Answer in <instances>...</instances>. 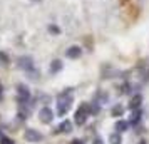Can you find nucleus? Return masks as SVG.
<instances>
[{
  "mask_svg": "<svg viewBox=\"0 0 149 144\" xmlns=\"http://www.w3.org/2000/svg\"><path fill=\"white\" fill-rule=\"evenodd\" d=\"M127 127H129L127 121H122V119H119V121L116 122V131H117V132H126V131H127Z\"/></svg>",
  "mask_w": 149,
  "mask_h": 144,
  "instance_id": "11",
  "label": "nucleus"
},
{
  "mask_svg": "<svg viewBox=\"0 0 149 144\" xmlns=\"http://www.w3.org/2000/svg\"><path fill=\"white\" fill-rule=\"evenodd\" d=\"M17 92H19V101H20V102H25L29 97H30V90H29V87L24 86V84H19V86H17Z\"/></svg>",
  "mask_w": 149,
  "mask_h": 144,
  "instance_id": "6",
  "label": "nucleus"
},
{
  "mask_svg": "<svg viewBox=\"0 0 149 144\" xmlns=\"http://www.w3.org/2000/svg\"><path fill=\"white\" fill-rule=\"evenodd\" d=\"M139 144H148V143H146V141H144V139H142V141H139Z\"/></svg>",
  "mask_w": 149,
  "mask_h": 144,
  "instance_id": "20",
  "label": "nucleus"
},
{
  "mask_svg": "<svg viewBox=\"0 0 149 144\" xmlns=\"http://www.w3.org/2000/svg\"><path fill=\"white\" fill-rule=\"evenodd\" d=\"M61 69H62V62H61V61H54L52 64H50V72H52V74L59 72Z\"/></svg>",
  "mask_w": 149,
  "mask_h": 144,
  "instance_id": "14",
  "label": "nucleus"
},
{
  "mask_svg": "<svg viewBox=\"0 0 149 144\" xmlns=\"http://www.w3.org/2000/svg\"><path fill=\"white\" fill-rule=\"evenodd\" d=\"M24 137H25V141H27V143H32V144L40 143L42 139H44V136H42L40 132H39V131H35V129H32V127L25 129V132H24Z\"/></svg>",
  "mask_w": 149,
  "mask_h": 144,
  "instance_id": "3",
  "label": "nucleus"
},
{
  "mask_svg": "<svg viewBox=\"0 0 149 144\" xmlns=\"http://www.w3.org/2000/svg\"><path fill=\"white\" fill-rule=\"evenodd\" d=\"M70 144H84V141H82V139H74Z\"/></svg>",
  "mask_w": 149,
  "mask_h": 144,
  "instance_id": "19",
  "label": "nucleus"
},
{
  "mask_svg": "<svg viewBox=\"0 0 149 144\" xmlns=\"http://www.w3.org/2000/svg\"><path fill=\"white\" fill-rule=\"evenodd\" d=\"M0 94H2V82H0Z\"/></svg>",
  "mask_w": 149,
  "mask_h": 144,
  "instance_id": "21",
  "label": "nucleus"
},
{
  "mask_svg": "<svg viewBox=\"0 0 149 144\" xmlns=\"http://www.w3.org/2000/svg\"><path fill=\"white\" fill-rule=\"evenodd\" d=\"M109 144H122L121 132H117V131H116L114 134H111V136H109Z\"/></svg>",
  "mask_w": 149,
  "mask_h": 144,
  "instance_id": "12",
  "label": "nucleus"
},
{
  "mask_svg": "<svg viewBox=\"0 0 149 144\" xmlns=\"http://www.w3.org/2000/svg\"><path fill=\"white\" fill-rule=\"evenodd\" d=\"M17 65L29 72V70H32V69H34V59H32V57H29V55H22V57H19Z\"/></svg>",
  "mask_w": 149,
  "mask_h": 144,
  "instance_id": "5",
  "label": "nucleus"
},
{
  "mask_svg": "<svg viewBox=\"0 0 149 144\" xmlns=\"http://www.w3.org/2000/svg\"><path fill=\"white\" fill-rule=\"evenodd\" d=\"M142 104V96L141 94H136V96H132V99H131V102H129V109L134 111V109H139Z\"/></svg>",
  "mask_w": 149,
  "mask_h": 144,
  "instance_id": "9",
  "label": "nucleus"
},
{
  "mask_svg": "<svg viewBox=\"0 0 149 144\" xmlns=\"http://www.w3.org/2000/svg\"><path fill=\"white\" fill-rule=\"evenodd\" d=\"M54 111L50 109V107H42L40 111H39V121H40L42 124H50L52 121H54Z\"/></svg>",
  "mask_w": 149,
  "mask_h": 144,
  "instance_id": "4",
  "label": "nucleus"
},
{
  "mask_svg": "<svg viewBox=\"0 0 149 144\" xmlns=\"http://www.w3.org/2000/svg\"><path fill=\"white\" fill-rule=\"evenodd\" d=\"M91 114L89 112V104H82L79 109L75 111V116H74V122L77 126H84L86 121H87V116Z\"/></svg>",
  "mask_w": 149,
  "mask_h": 144,
  "instance_id": "2",
  "label": "nucleus"
},
{
  "mask_svg": "<svg viewBox=\"0 0 149 144\" xmlns=\"http://www.w3.org/2000/svg\"><path fill=\"white\" fill-rule=\"evenodd\" d=\"M70 106H72V96L69 94L65 97V94L62 92L61 97H59V104H57V112H59V116H65L70 109Z\"/></svg>",
  "mask_w": 149,
  "mask_h": 144,
  "instance_id": "1",
  "label": "nucleus"
},
{
  "mask_svg": "<svg viewBox=\"0 0 149 144\" xmlns=\"http://www.w3.org/2000/svg\"><path fill=\"white\" fill-rule=\"evenodd\" d=\"M111 114L114 117H119V116H122L124 114V107H122L121 104H116L114 107H112V111H111Z\"/></svg>",
  "mask_w": 149,
  "mask_h": 144,
  "instance_id": "13",
  "label": "nucleus"
},
{
  "mask_svg": "<svg viewBox=\"0 0 149 144\" xmlns=\"http://www.w3.org/2000/svg\"><path fill=\"white\" fill-rule=\"evenodd\" d=\"M0 62L2 64H8V55L5 52H0Z\"/></svg>",
  "mask_w": 149,
  "mask_h": 144,
  "instance_id": "17",
  "label": "nucleus"
},
{
  "mask_svg": "<svg viewBox=\"0 0 149 144\" xmlns=\"http://www.w3.org/2000/svg\"><path fill=\"white\" fill-rule=\"evenodd\" d=\"M89 112H91L92 116H95V114L99 112V101H94L92 104H89Z\"/></svg>",
  "mask_w": 149,
  "mask_h": 144,
  "instance_id": "15",
  "label": "nucleus"
},
{
  "mask_svg": "<svg viewBox=\"0 0 149 144\" xmlns=\"http://www.w3.org/2000/svg\"><path fill=\"white\" fill-rule=\"evenodd\" d=\"M0 144H15L10 137H5V136H2L0 137Z\"/></svg>",
  "mask_w": 149,
  "mask_h": 144,
  "instance_id": "16",
  "label": "nucleus"
},
{
  "mask_svg": "<svg viewBox=\"0 0 149 144\" xmlns=\"http://www.w3.org/2000/svg\"><path fill=\"white\" fill-rule=\"evenodd\" d=\"M57 132H61V134H69V132H72V122L70 121H62L61 126L57 127Z\"/></svg>",
  "mask_w": 149,
  "mask_h": 144,
  "instance_id": "8",
  "label": "nucleus"
},
{
  "mask_svg": "<svg viewBox=\"0 0 149 144\" xmlns=\"http://www.w3.org/2000/svg\"><path fill=\"white\" fill-rule=\"evenodd\" d=\"M81 54H82V49L79 45H72V47H69L65 50V57H69V59H79Z\"/></svg>",
  "mask_w": 149,
  "mask_h": 144,
  "instance_id": "7",
  "label": "nucleus"
},
{
  "mask_svg": "<svg viewBox=\"0 0 149 144\" xmlns=\"http://www.w3.org/2000/svg\"><path fill=\"white\" fill-rule=\"evenodd\" d=\"M141 117H142V111L141 109H134L132 114H131V117H129V122L134 126V124H137L139 121H141Z\"/></svg>",
  "mask_w": 149,
  "mask_h": 144,
  "instance_id": "10",
  "label": "nucleus"
},
{
  "mask_svg": "<svg viewBox=\"0 0 149 144\" xmlns=\"http://www.w3.org/2000/svg\"><path fill=\"white\" fill-rule=\"evenodd\" d=\"M92 144H104V141H102L101 137H95L94 141H92Z\"/></svg>",
  "mask_w": 149,
  "mask_h": 144,
  "instance_id": "18",
  "label": "nucleus"
}]
</instances>
